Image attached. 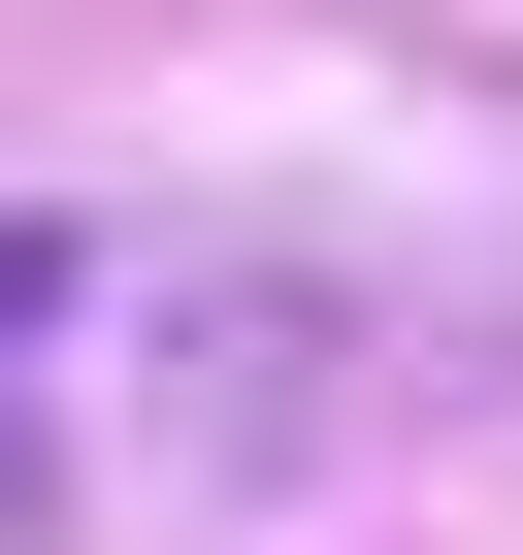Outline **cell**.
Masks as SVG:
<instances>
[{"instance_id":"cell-1","label":"cell","mask_w":523,"mask_h":555,"mask_svg":"<svg viewBox=\"0 0 523 555\" xmlns=\"http://www.w3.org/2000/svg\"><path fill=\"white\" fill-rule=\"evenodd\" d=\"M66 295H99V261H66V229H0V327H66Z\"/></svg>"}]
</instances>
